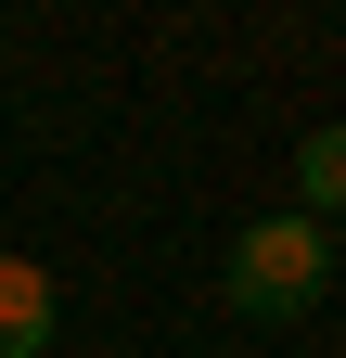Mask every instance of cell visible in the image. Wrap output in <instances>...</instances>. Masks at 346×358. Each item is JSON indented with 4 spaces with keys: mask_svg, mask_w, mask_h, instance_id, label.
<instances>
[{
    "mask_svg": "<svg viewBox=\"0 0 346 358\" xmlns=\"http://www.w3.org/2000/svg\"><path fill=\"white\" fill-rule=\"evenodd\" d=\"M219 294H231V320H308V307L333 294V231L308 205L295 217H244L231 256H219Z\"/></svg>",
    "mask_w": 346,
    "mask_h": 358,
    "instance_id": "cell-1",
    "label": "cell"
},
{
    "mask_svg": "<svg viewBox=\"0 0 346 358\" xmlns=\"http://www.w3.org/2000/svg\"><path fill=\"white\" fill-rule=\"evenodd\" d=\"M0 358H52V268L0 256Z\"/></svg>",
    "mask_w": 346,
    "mask_h": 358,
    "instance_id": "cell-2",
    "label": "cell"
},
{
    "mask_svg": "<svg viewBox=\"0 0 346 358\" xmlns=\"http://www.w3.org/2000/svg\"><path fill=\"white\" fill-rule=\"evenodd\" d=\"M295 192H308V217H346V128H308L295 141Z\"/></svg>",
    "mask_w": 346,
    "mask_h": 358,
    "instance_id": "cell-3",
    "label": "cell"
}]
</instances>
